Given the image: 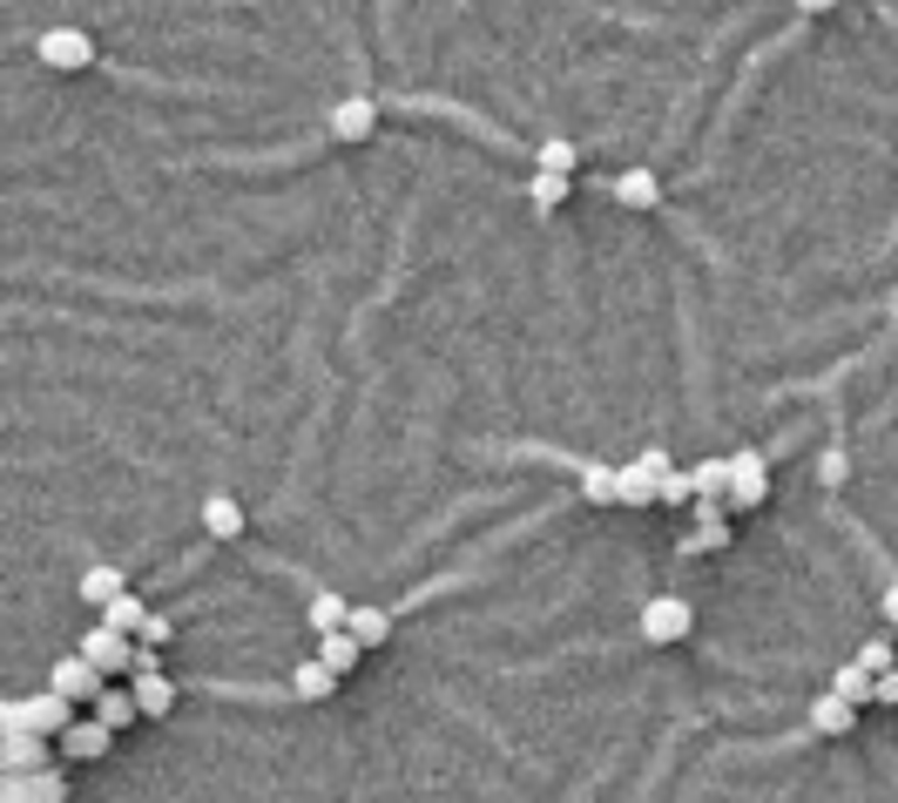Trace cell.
Instances as JSON below:
<instances>
[{"label": "cell", "mask_w": 898, "mask_h": 803, "mask_svg": "<svg viewBox=\"0 0 898 803\" xmlns=\"http://www.w3.org/2000/svg\"><path fill=\"white\" fill-rule=\"evenodd\" d=\"M359 655H365V641L351 635V628H331V635H318V662H325V668L351 675V668H359Z\"/></svg>", "instance_id": "obj_15"}, {"label": "cell", "mask_w": 898, "mask_h": 803, "mask_svg": "<svg viewBox=\"0 0 898 803\" xmlns=\"http://www.w3.org/2000/svg\"><path fill=\"white\" fill-rule=\"evenodd\" d=\"M878 615H885V621H898V581H891V587L878 594Z\"/></svg>", "instance_id": "obj_34"}, {"label": "cell", "mask_w": 898, "mask_h": 803, "mask_svg": "<svg viewBox=\"0 0 898 803\" xmlns=\"http://www.w3.org/2000/svg\"><path fill=\"white\" fill-rule=\"evenodd\" d=\"M872 702H885V709H898V668H891V675H878V696H872Z\"/></svg>", "instance_id": "obj_33"}, {"label": "cell", "mask_w": 898, "mask_h": 803, "mask_svg": "<svg viewBox=\"0 0 898 803\" xmlns=\"http://www.w3.org/2000/svg\"><path fill=\"white\" fill-rule=\"evenodd\" d=\"M851 722H858V702H844L838 689H825V696L810 702V730H817V736H844Z\"/></svg>", "instance_id": "obj_14"}, {"label": "cell", "mask_w": 898, "mask_h": 803, "mask_svg": "<svg viewBox=\"0 0 898 803\" xmlns=\"http://www.w3.org/2000/svg\"><path fill=\"white\" fill-rule=\"evenodd\" d=\"M797 8H804V14H831V8H838V0H797Z\"/></svg>", "instance_id": "obj_35"}, {"label": "cell", "mask_w": 898, "mask_h": 803, "mask_svg": "<svg viewBox=\"0 0 898 803\" xmlns=\"http://www.w3.org/2000/svg\"><path fill=\"white\" fill-rule=\"evenodd\" d=\"M574 163H581V149L574 142H540V170H548V176H574Z\"/></svg>", "instance_id": "obj_27"}, {"label": "cell", "mask_w": 898, "mask_h": 803, "mask_svg": "<svg viewBox=\"0 0 898 803\" xmlns=\"http://www.w3.org/2000/svg\"><path fill=\"white\" fill-rule=\"evenodd\" d=\"M615 203H621V210H655V203H662L655 170H621V176H615Z\"/></svg>", "instance_id": "obj_13"}, {"label": "cell", "mask_w": 898, "mask_h": 803, "mask_svg": "<svg viewBox=\"0 0 898 803\" xmlns=\"http://www.w3.org/2000/svg\"><path fill=\"white\" fill-rule=\"evenodd\" d=\"M115 594H129V581L115 574V568H89V574H82V601H89V608H108Z\"/></svg>", "instance_id": "obj_22"}, {"label": "cell", "mask_w": 898, "mask_h": 803, "mask_svg": "<svg viewBox=\"0 0 898 803\" xmlns=\"http://www.w3.org/2000/svg\"><path fill=\"white\" fill-rule=\"evenodd\" d=\"M338 682H345L338 668H325L318 655H311V662H298V668H291V696H298V702H325V696L338 689Z\"/></svg>", "instance_id": "obj_12"}, {"label": "cell", "mask_w": 898, "mask_h": 803, "mask_svg": "<svg viewBox=\"0 0 898 803\" xmlns=\"http://www.w3.org/2000/svg\"><path fill=\"white\" fill-rule=\"evenodd\" d=\"M817 473H825V487H844V473H851V459H844V446H831L825 459H817Z\"/></svg>", "instance_id": "obj_30"}, {"label": "cell", "mask_w": 898, "mask_h": 803, "mask_svg": "<svg viewBox=\"0 0 898 803\" xmlns=\"http://www.w3.org/2000/svg\"><path fill=\"white\" fill-rule=\"evenodd\" d=\"M48 689H55V696H68V702H95V696L108 689V675H102L89 655H68V662H55Z\"/></svg>", "instance_id": "obj_8"}, {"label": "cell", "mask_w": 898, "mask_h": 803, "mask_svg": "<svg viewBox=\"0 0 898 803\" xmlns=\"http://www.w3.org/2000/svg\"><path fill=\"white\" fill-rule=\"evenodd\" d=\"M68 722H74V702L42 689V696H14V702H0V730H34V736H68Z\"/></svg>", "instance_id": "obj_1"}, {"label": "cell", "mask_w": 898, "mask_h": 803, "mask_svg": "<svg viewBox=\"0 0 898 803\" xmlns=\"http://www.w3.org/2000/svg\"><path fill=\"white\" fill-rule=\"evenodd\" d=\"M696 500H730V459H702L696 466Z\"/></svg>", "instance_id": "obj_24"}, {"label": "cell", "mask_w": 898, "mask_h": 803, "mask_svg": "<svg viewBox=\"0 0 898 803\" xmlns=\"http://www.w3.org/2000/svg\"><path fill=\"white\" fill-rule=\"evenodd\" d=\"M581 500H595V507L621 500V466H581Z\"/></svg>", "instance_id": "obj_20"}, {"label": "cell", "mask_w": 898, "mask_h": 803, "mask_svg": "<svg viewBox=\"0 0 898 803\" xmlns=\"http://www.w3.org/2000/svg\"><path fill=\"white\" fill-rule=\"evenodd\" d=\"M662 500H669V507L696 500V473H676V466H669V479H662Z\"/></svg>", "instance_id": "obj_28"}, {"label": "cell", "mask_w": 898, "mask_h": 803, "mask_svg": "<svg viewBox=\"0 0 898 803\" xmlns=\"http://www.w3.org/2000/svg\"><path fill=\"white\" fill-rule=\"evenodd\" d=\"M136 675H163V649H149V641H136V668H129V682Z\"/></svg>", "instance_id": "obj_31"}, {"label": "cell", "mask_w": 898, "mask_h": 803, "mask_svg": "<svg viewBox=\"0 0 898 803\" xmlns=\"http://www.w3.org/2000/svg\"><path fill=\"white\" fill-rule=\"evenodd\" d=\"M858 662H865L872 675H891L898 662H891V641H865V649H858Z\"/></svg>", "instance_id": "obj_29"}, {"label": "cell", "mask_w": 898, "mask_h": 803, "mask_svg": "<svg viewBox=\"0 0 898 803\" xmlns=\"http://www.w3.org/2000/svg\"><path fill=\"white\" fill-rule=\"evenodd\" d=\"M102 621H108L115 635H142V621H149V608H142V594H115L108 608H102Z\"/></svg>", "instance_id": "obj_21"}, {"label": "cell", "mask_w": 898, "mask_h": 803, "mask_svg": "<svg viewBox=\"0 0 898 803\" xmlns=\"http://www.w3.org/2000/svg\"><path fill=\"white\" fill-rule=\"evenodd\" d=\"M48 749H55V736H34V730H8V736H0V777H27V770H48Z\"/></svg>", "instance_id": "obj_7"}, {"label": "cell", "mask_w": 898, "mask_h": 803, "mask_svg": "<svg viewBox=\"0 0 898 803\" xmlns=\"http://www.w3.org/2000/svg\"><path fill=\"white\" fill-rule=\"evenodd\" d=\"M831 689H838V696H844V702H858V709H865V702H872V696H878V675H872V668H865V662H844V668H838V675H831Z\"/></svg>", "instance_id": "obj_18"}, {"label": "cell", "mask_w": 898, "mask_h": 803, "mask_svg": "<svg viewBox=\"0 0 898 803\" xmlns=\"http://www.w3.org/2000/svg\"><path fill=\"white\" fill-rule=\"evenodd\" d=\"M304 615H311V628H318V635H331V628L351 621V608H345L338 594H311V608H304Z\"/></svg>", "instance_id": "obj_25"}, {"label": "cell", "mask_w": 898, "mask_h": 803, "mask_svg": "<svg viewBox=\"0 0 898 803\" xmlns=\"http://www.w3.org/2000/svg\"><path fill=\"white\" fill-rule=\"evenodd\" d=\"M527 203H534V210H561V203H568V176L534 170V183H527Z\"/></svg>", "instance_id": "obj_23"}, {"label": "cell", "mask_w": 898, "mask_h": 803, "mask_svg": "<svg viewBox=\"0 0 898 803\" xmlns=\"http://www.w3.org/2000/svg\"><path fill=\"white\" fill-rule=\"evenodd\" d=\"M129 689H136L142 715H170V709H176V689H170V675H136Z\"/></svg>", "instance_id": "obj_19"}, {"label": "cell", "mask_w": 898, "mask_h": 803, "mask_svg": "<svg viewBox=\"0 0 898 803\" xmlns=\"http://www.w3.org/2000/svg\"><path fill=\"white\" fill-rule=\"evenodd\" d=\"M689 628H696V608L683 594H655L649 608H642V641L649 649H669V641H689Z\"/></svg>", "instance_id": "obj_2"}, {"label": "cell", "mask_w": 898, "mask_h": 803, "mask_svg": "<svg viewBox=\"0 0 898 803\" xmlns=\"http://www.w3.org/2000/svg\"><path fill=\"white\" fill-rule=\"evenodd\" d=\"M372 129H378V102L351 95V102L331 108V136H338V142H372Z\"/></svg>", "instance_id": "obj_10"}, {"label": "cell", "mask_w": 898, "mask_h": 803, "mask_svg": "<svg viewBox=\"0 0 898 803\" xmlns=\"http://www.w3.org/2000/svg\"><path fill=\"white\" fill-rule=\"evenodd\" d=\"M763 500H770V466H763V453L750 446V453L730 459V507L750 513V507H763Z\"/></svg>", "instance_id": "obj_5"}, {"label": "cell", "mask_w": 898, "mask_h": 803, "mask_svg": "<svg viewBox=\"0 0 898 803\" xmlns=\"http://www.w3.org/2000/svg\"><path fill=\"white\" fill-rule=\"evenodd\" d=\"M74 655H89L102 675H129V668H136V635H115L108 621H95V628L82 635V649H74Z\"/></svg>", "instance_id": "obj_3"}, {"label": "cell", "mask_w": 898, "mask_h": 803, "mask_svg": "<svg viewBox=\"0 0 898 803\" xmlns=\"http://www.w3.org/2000/svg\"><path fill=\"white\" fill-rule=\"evenodd\" d=\"M0 803H68V783L55 770H27V777H0Z\"/></svg>", "instance_id": "obj_9"}, {"label": "cell", "mask_w": 898, "mask_h": 803, "mask_svg": "<svg viewBox=\"0 0 898 803\" xmlns=\"http://www.w3.org/2000/svg\"><path fill=\"white\" fill-rule=\"evenodd\" d=\"M136 641H149V649H163V641H170V621H163V615H149V621H142V635H136Z\"/></svg>", "instance_id": "obj_32"}, {"label": "cell", "mask_w": 898, "mask_h": 803, "mask_svg": "<svg viewBox=\"0 0 898 803\" xmlns=\"http://www.w3.org/2000/svg\"><path fill=\"white\" fill-rule=\"evenodd\" d=\"M203 527H210L217 540H237V534H244V507H237V493H210V500H203Z\"/></svg>", "instance_id": "obj_17"}, {"label": "cell", "mask_w": 898, "mask_h": 803, "mask_svg": "<svg viewBox=\"0 0 898 803\" xmlns=\"http://www.w3.org/2000/svg\"><path fill=\"white\" fill-rule=\"evenodd\" d=\"M662 479H669V459L662 453H642L621 466V507H655L662 500Z\"/></svg>", "instance_id": "obj_6"}, {"label": "cell", "mask_w": 898, "mask_h": 803, "mask_svg": "<svg viewBox=\"0 0 898 803\" xmlns=\"http://www.w3.org/2000/svg\"><path fill=\"white\" fill-rule=\"evenodd\" d=\"M89 715L108 722V730H129V722L142 715V702H136V689H102V696L89 702Z\"/></svg>", "instance_id": "obj_16"}, {"label": "cell", "mask_w": 898, "mask_h": 803, "mask_svg": "<svg viewBox=\"0 0 898 803\" xmlns=\"http://www.w3.org/2000/svg\"><path fill=\"white\" fill-rule=\"evenodd\" d=\"M34 55H42V68L74 74V68H89V61H95V42H89L82 27H48L42 42H34Z\"/></svg>", "instance_id": "obj_4"}, {"label": "cell", "mask_w": 898, "mask_h": 803, "mask_svg": "<svg viewBox=\"0 0 898 803\" xmlns=\"http://www.w3.org/2000/svg\"><path fill=\"white\" fill-rule=\"evenodd\" d=\"M345 628H351V635H359V641H365V649H378V641H385V635H393V621H385L378 608H351V621H345Z\"/></svg>", "instance_id": "obj_26"}, {"label": "cell", "mask_w": 898, "mask_h": 803, "mask_svg": "<svg viewBox=\"0 0 898 803\" xmlns=\"http://www.w3.org/2000/svg\"><path fill=\"white\" fill-rule=\"evenodd\" d=\"M61 749L82 756V763H89V756H108V749H115V730H108V722H95V715H74L68 736H61Z\"/></svg>", "instance_id": "obj_11"}]
</instances>
